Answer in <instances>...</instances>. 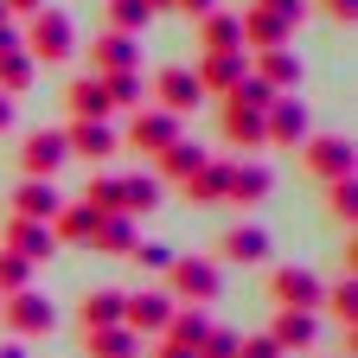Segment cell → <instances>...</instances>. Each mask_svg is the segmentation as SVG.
<instances>
[{
    "label": "cell",
    "mask_w": 358,
    "mask_h": 358,
    "mask_svg": "<svg viewBox=\"0 0 358 358\" xmlns=\"http://www.w3.org/2000/svg\"><path fill=\"white\" fill-rule=\"evenodd\" d=\"M217 288H224V275H217L211 256H173V262H166V294H173L179 307H211Z\"/></svg>",
    "instance_id": "7a4b0ae2"
},
{
    "label": "cell",
    "mask_w": 358,
    "mask_h": 358,
    "mask_svg": "<svg viewBox=\"0 0 358 358\" xmlns=\"http://www.w3.org/2000/svg\"><path fill=\"white\" fill-rule=\"evenodd\" d=\"M134 243H141V231H134V217L128 211H103L96 217V231H90V250H103V256H134Z\"/></svg>",
    "instance_id": "ffe728a7"
},
{
    "label": "cell",
    "mask_w": 358,
    "mask_h": 358,
    "mask_svg": "<svg viewBox=\"0 0 358 358\" xmlns=\"http://www.w3.org/2000/svg\"><path fill=\"white\" fill-rule=\"evenodd\" d=\"M141 345L128 327H83V358H141Z\"/></svg>",
    "instance_id": "d4e9b609"
},
{
    "label": "cell",
    "mask_w": 358,
    "mask_h": 358,
    "mask_svg": "<svg viewBox=\"0 0 358 358\" xmlns=\"http://www.w3.org/2000/svg\"><path fill=\"white\" fill-rule=\"evenodd\" d=\"M231 96H237V103H250V109H268V103H275V90H268L262 77H250V71H243V83L231 90Z\"/></svg>",
    "instance_id": "f35d334b"
},
{
    "label": "cell",
    "mask_w": 358,
    "mask_h": 358,
    "mask_svg": "<svg viewBox=\"0 0 358 358\" xmlns=\"http://www.w3.org/2000/svg\"><path fill=\"white\" fill-rule=\"evenodd\" d=\"M237 358H282V345L268 333H250V339H237Z\"/></svg>",
    "instance_id": "60d3db41"
},
{
    "label": "cell",
    "mask_w": 358,
    "mask_h": 358,
    "mask_svg": "<svg viewBox=\"0 0 358 358\" xmlns=\"http://www.w3.org/2000/svg\"><path fill=\"white\" fill-rule=\"evenodd\" d=\"M224 179H231V160H199L179 186H186V205H224Z\"/></svg>",
    "instance_id": "cb8c5ba5"
},
{
    "label": "cell",
    "mask_w": 358,
    "mask_h": 358,
    "mask_svg": "<svg viewBox=\"0 0 358 358\" xmlns=\"http://www.w3.org/2000/svg\"><path fill=\"white\" fill-rule=\"evenodd\" d=\"M148 96H154V109H166V115H192V109L205 103L192 64H160V71L148 77Z\"/></svg>",
    "instance_id": "5b68a950"
},
{
    "label": "cell",
    "mask_w": 358,
    "mask_h": 358,
    "mask_svg": "<svg viewBox=\"0 0 358 358\" xmlns=\"http://www.w3.org/2000/svg\"><path fill=\"white\" fill-rule=\"evenodd\" d=\"M320 294H327V282L313 275V268H301V262H282V268H268V301H275V307L320 313Z\"/></svg>",
    "instance_id": "277c9868"
},
{
    "label": "cell",
    "mask_w": 358,
    "mask_h": 358,
    "mask_svg": "<svg viewBox=\"0 0 358 358\" xmlns=\"http://www.w3.org/2000/svg\"><path fill=\"white\" fill-rule=\"evenodd\" d=\"M243 71H250V52H199V64H192L199 96L224 103V96H231V90L243 83Z\"/></svg>",
    "instance_id": "ba28073f"
},
{
    "label": "cell",
    "mask_w": 358,
    "mask_h": 358,
    "mask_svg": "<svg viewBox=\"0 0 358 358\" xmlns=\"http://www.w3.org/2000/svg\"><path fill=\"white\" fill-rule=\"evenodd\" d=\"M199 358H237V333L211 327V333H205V345H199Z\"/></svg>",
    "instance_id": "ab89813d"
},
{
    "label": "cell",
    "mask_w": 358,
    "mask_h": 358,
    "mask_svg": "<svg viewBox=\"0 0 358 358\" xmlns=\"http://www.w3.org/2000/svg\"><path fill=\"white\" fill-rule=\"evenodd\" d=\"M20 288H32V262L13 256V250H0V294H20Z\"/></svg>",
    "instance_id": "d590c367"
},
{
    "label": "cell",
    "mask_w": 358,
    "mask_h": 358,
    "mask_svg": "<svg viewBox=\"0 0 358 358\" xmlns=\"http://www.w3.org/2000/svg\"><path fill=\"white\" fill-rule=\"evenodd\" d=\"M13 38H20V32H13V13L0 7V45H13Z\"/></svg>",
    "instance_id": "bcb514c9"
},
{
    "label": "cell",
    "mask_w": 358,
    "mask_h": 358,
    "mask_svg": "<svg viewBox=\"0 0 358 358\" xmlns=\"http://www.w3.org/2000/svg\"><path fill=\"white\" fill-rule=\"evenodd\" d=\"M148 358H199V352H186V345H173V339H154V352Z\"/></svg>",
    "instance_id": "7bdbcfd3"
},
{
    "label": "cell",
    "mask_w": 358,
    "mask_h": 358,
    "mask_svg": "<svg viewBox=\"0 0 358 358\" xmlns=\"http://www.w3.org/2000/svg\"><path fill=\"white\" fill-rule=\"evenodd\" d=\"M205 333H211V320H205V307H173V320H166V333H160V339H173V345H186V352H199V345H205Z\"/></svg>",
    "instance_id": "f546056e"
},
{
    "label": "cell",
    "mask_w": 358,
    "mask_h": 358,
    "mask_svg": "<svg viewBox=\"0 0 358 358\" xmlns=\"http://www.w3.org/2000/svg\"><path fill=\"white\" fill-rule=\"evenodd\" d=\"M0 7H7V13H26V20H32V13L45 7V0H0Z\"/></svg>",
    "instance_id": "f6af8a7d"
},
{
    "label": "cell",
    "mask_w": 358,
    "mask_h": 358,
    "mask_svg": "<svg viewBox=\"0 0 358 358\" xmlns=\"http://www.w3.org/2000/svg\"><path fill=\"white\" fill-rule=\"evenodd\" d=\"M327 211H333L339 224H358V173H345V179H327Z\"/></svg>",
    "instance_id": "836d02e7"
},
{
    "label": "cell",
    "mask_w": 358,
    "mask_h": 358,
    "mask_svg": "<svg viewBox=\"0 0 358 358\" xmlns=\"http://www.w3.org/2000/svg\"><path fill=\"white\" fill-rule=\"evenodd\" d=\"M199 52H243V20L224 7L199 13Z\"/></svg>",
    "instance_id": "7402d4cb"
},
{
    "label": "cell",
    "mask_w": 358,
    "mask_h": 358,
    "mask_svg": "<svg viewBox=\"0 0 358 358\" xmlns=\"http://www.w3.org/2000/svg\"><path fill=\"white\" fill-rule=\"evenodd\" d=\"M13 128V96H0V134Z\"/></svg>",
    "instance_id": "7dc6e473"
},
{
    "label": "cell",
    "mask_w": 358,
    "mask_h": 358,
    "mask_svg": "<svg viewBox=\"0 0 358 358\" xmlns=\"http://www.w3.org/2000/svg\"><path fill=\"white\" fill-rule=\"evenodd\" d=\"M173 307H179V301H173L166 288H141V294L122 301V327H128L134 339H160L166 320H173Z\"/></svg>",
    "instance_id": "8992f818"
},
{
    "label": "cell",
    "mask_w": 358,
    "mask_h": 358,
    "mask_svg": "<svg viewBox=\"0 0 358 358\" xmlns=\"http://www.w3.org/2000/svg\"><path fill=\"white\" fill-rule=\"evenodd\" d=\"M154 13L141 7V0H109V32H141Z\"/></svg>",
    "instance_id": "8d00e7d4"
},
{
    "label": "cell",
    "mask_w": 358,
    "mask_h": 358,
    "mask_svg": "<svg viewBox=\"0 0 358 358\" xmlns=\"http://www.w3.org/2000/svg\"><path fill=\"white\" fill-rule=\"evenodd\" d=\"M103 90H109V103H115V109L148 103V77H141V71H109V77H103Z\"/></svg>",
    "instance_id": "e575fe53"
},
{
    "label": "cell",
    "mask_w": 358,
    "mask_h": 358,
    "mask_svg": "<svg viewBox=\"0 0 358 358\" xmlns=\"http://www.w3.org/2000/svg\"><path fill=\"white\" fill-rule=\"evenodd\" d=\"M217 134H224V141H231L237 154H256V148H268L262 109H250V103H237V96H224V103H217Z\"/></svg>",
    "instance_id": "30bf717a"
},
{
    "label": "cell",
    "mask_w": 358,
    "mask_h": 358,
    "mask_svg": "<svg viewBox=\"0 0 358 358\" xmlns=\"http://www.w3.org/2000/svg\"><path fill=\"white\" fill-rule=\"evenodd\" d=\"M7 205H13V217H38V224H52V211H58L64 199H58V186H52V179H20Z\"/></svg>",
    "instance_id": "603a6c76"
},
{
    "label": "cell",
    "mask_w": 358,
    "mask_h": 358,
    "mask_svg": "<svg viewBox=\"0 0 358 358\" xmlns=\"http://www.w3.org/2000/svg\"><path fill=\"white\" fill-rule=\"evenodd\" d=\"M32 77H38V64L20 52V38H13V45H0V96H26Z\"/></svg>",
    "instance_id": "83f0119b"
},
{
    "label": "cell",
    "mask_w": 358,
    "mask_h": 358,
    "mask_svg": "<svg viewBox=\"0 0 358 358\" xmlns=\"http://www.w3.org/2000/svg\"><path fill=\"white\" fill-rule=\"evenodd\" d=\"M320 307L333 313V320H339L345 333H358V275H339V282L320 294Z\"/></svg>",
    "instance_id": "1f68e13d"
},
{
    "label": "cell",
    "mask_w": 358,
    "mask_h": 358,
    "mask_svg": "<svg viewBox=\"0 0 358 358\" xmlns=\"http://www.w3.org/2000/svg\"><path fill=\"white\" fill-rule=\"evenodd\" d=\"M0 320H7L13 339H45L58 327V307L45 301L38 288H20V294H0Z\"/></svg>",
    "instance_id": "3957f363"
},
{
    "label": "cell",
    "mask_w": 358,
    "mask_h": 358,
    "mask_svg": "<svg viewBox=\"0 0 358 358\" xmlns=\"http://www.w3.org/2000/svg\"><path fill=\"white\" fill-rule=\"evenodd\" d=\"M122 288H90L77 301V327H122Z\"/></svg>",
    "instance_id": "484cf974"
},
{
    "label": "cell",
    "mask_w": 358,
    "mask_h": 358,
    "mask_svg": "<svg viewBox=\"0 0 358 358\" xmlns=\"http://www.w3.org/2000/svg\"><path fill=\"white\" fill-rule=\"evenodd\" d=\"M134 32H96L90 45V77H109V71H134Z\"/></svg>",
    "instance_id": "44dd1931"
},
{
    "label": "cell",
    "mask_w": 358,
    "mask_h": 358,
    "mask_svg": "<svg viewBox=\"0 0 358 358\" xmlns=\"http://www.w3.org/2000/svg\"><path fill=\"white\" fill-rule=\"evenodd\" d=\"M179 141V115H166V109H134V122L122 128V148H134V154H166Z\"/></svg>",
    "instance_id": "9c48e42d"
},
{
    "label": "cell",
    "mask_w": 358,
    "mask_h": 358,
    "mask_svg": "<svg viewBox=\"0 0 358 358\" xmlns=\"http://www.w3.org/2000/svg\"><path fill=\"white\" fill-rule=\"evenodd\" d=\"M199 160H211V154H205L199 141H186V134H179V141H173L166 154H154V166H160L154 179H160V186H166V179H186V173H192Z\"/></svg>",
    "instance_id": "4dcf8cb0"
},
{
    "label": "cell",
    "mask_w": 358,
    "mask_h": 358,
    "mask_svg": "<svg viewBox=\"0 0 358 358\" xmlns=\"http://www.w3.org/2000/svg\"><path fill=\"white\" fill-rule=\"evenodd\" d=\"M141 7H148V13H160V7H173V0H141Z\"/></svg>",
    "instance_id": "681fc988"
},
{
    "label": "cell",
    "mask_w": 358,
    "mask_h": 358,
    "mask_svg": "<svg viewBox=\"0 0 358 358\" xmlns=\"http://www.w3.org/2000/svg\"><path fill=\"white\" fill-rule=\"evenodd\" d=\"M173 7H179V13H192V20H199V13H211V7H217V0H173Z\"/></svg>",
    "instance_id": "ee69618b"
},
{
    "label": "cell",
    "mask_w": 358,
    "mask_h": 358,
    "mask_svg": "<svg viewBox=\"0 0 358 358\" xmlns=\"http://www.w3.org/2000/svg\"><path fill=\"white\" fill-rule=\"evenodd\" d=\"M0 358H26V339H7V345H0Z\"/></svg>",
    "instance_id": "c3c4849f"
},
{
    "label": "cell",
    "mask_w": 358,
    "mask_h": 358,
    "mask_svg": "<svg viewBox=\"0 0 358 358\" xmlns=\"http://www.w3.org/2000/svg\"><path fill=\"white\" fill-rule=\"evenodd\" d=\"M77 205H90V211H122V173H90V186H83V199Z\"/></svg>",
    "instance_id": "d6a6232c"
},
{
    "label": "cell",
    "mask_w": 358,
    "mask_h": 358,
    "mask_svg": "<svg viewBox=\"0 0 358 358\" xmlns=\"http://www.w3.org/2000/svg\"><path fill=\"white\" fill-rule=\"evenodd\" d=\"M64 148H71V154H83L90 166H103V160H115V154H122V134H115L109 122H71V128H64Z\"/></svg>",
    "instance_id": "e0dca14e"
},
{
    "label": "cell",
    "mask_w": 358,
    "mask_h": 358,
    "mask_svg": "<svg viewBox=\"0 0 358 358\" xmlns=\"http://www.w3.org/2000/svg\"><path fill=\"white\" fill-rule=\"evenodd\" d=\"M90 231H96V211H90V205L64 199V205L52 211V237H58V250H64V243H90Z\"/></svg>",
    "instance_id": "4316f807"
},
{
    "label": "cell",
    "mask_w": 358,
    "mask_h": 358,
    "mask_svg": "<svg viewBox=\"0 0 358 358\" xmlns=\"http://www.w3.org/2000/svg\"><path fill=\"white\" fill-rule=\"evenodd\" d=\"M268 250H275V243H268L262 224H231V231L217 237V256L211 262H243V268H256V262H268Z\"/></svg>",
    "instance_id": "2e32d148"
},
{
    "label": "cell",
    "mask_w": 358,
    "mask_h": 358,
    "mask_svg": "<svg viewBox=\"0 0 358 358\" xmlns=\"http://www.w3.org/2000/svg\"><path fill=\"white\" fill-rule=\"evenodd\" d=\"M64 109H71V122H109V115H115L103 77H71V83H64Z\"/></svg>",
    "instance_id": "d6986e66"
},
{
    "label": "cell",
    "mask_w": 358,
    "mask_h": 358,
    "mask_svg": "<svg viewBox=\"0 0 358 358\" xmlns=\"http://www.w3.org/2000/svg\"><path fill=\"white\" fill-rule=\"evenodd\" d=\"M64 160H71L64 128H32L26 141H20V179H52Z\"/></svg>",
    "instance_id": "8fae6325"
},
{
    "label": "cell",
    "mask_w": 358,
    "mask_h": 358,
    "mask_svg": "<svg viewBox=\"0 0 358 358\" xmlns=\"http://www.w3.org/2000/svg\"><path fill=\"white\" fill-rule=\"evenodd\" d=\"M173 256H179V250H166V243H148V237H141V243H134V256H128V262H141L148 275H166V262H173Z\"/></svg>",
    "instance_id": "74e56055"
},
{
    "label": "cell",
    "mask_w": 358,
    "mask_h": 358,
    "mask_svg": "<svg viewBox=\"0 0 358 358\" xmlns=\"http://www.w3.org/2000/svg\"><path fill=\"white\" fill-rule=\"evenodd\" d=\"M262 128H268V148H301L307 134H313V122H307V103L301 96H275L262 109Z\"/></svg>",
    "instance_id": "7c38bea8"
},
{
    "label": "cell",
    "mask_w": 358,
    "mask_h": 358,
    "mask_svg": "<svg viewBox=\"0 0 358 358\" xmlns=\"http://www.w3.org/2000/svg\"><path fill=\"white\" fill-rule=\"evenodd\" d=\"M0 250H13V256H26L38 268V262L58 256V237H52V224H38V217H7V243Z\"/></svg>",
    "instance_id": "9a60e30c"
},
{
    "label": "cell",
    "mask_w": 358,
    "mask_h": 358,
    "mask_svg": "<svg viewBox=\"0 0 358 358\" xmlns=\"http://www.w3.org/2000/svg\"><path fill=\"white\" fill-rule=\"evenodd\" d=\"M268 186H275V173L262 160H231V179H224V205H262Z\"/></svg>",
    "instance_id": "ac0fdd59"
},
{
    "label": "cell",
    "mask_w": 358,
    "mask_h": 358,
    "mask_svg": "<svg viewBox=\"0 0 358 358\" xmlns=\"http://www.w3.org/2000/svg\"><path fill=\"white\" fill-rule=\"evenodd\" d=\"M160 199H166V186H160L154 173H122V211H128V217H141V211H154Z\"/></svg>",
    "instance_id": "f1b7e54d"
},
{
    "label": "cell",
    "mask_w": 358,
    "mask_h": 358,
    "mask_svg": "<svg viewBox=\"0 0 358 358\" xmlns=\"http://www.w3.org/2000/svg\"><path fill=\"white\" fill-rule=\"evenodd\" d=\"M268 339L282 345V358H301V352L320 345V320H313V313H301V307H275V320H268Z\"/></svg>",
    "instance_id": "4fadbf2b"
},
{
    "label": "cell",
    "mask_w": 358,
    "mask_h": 358,
    "mask_svg": "<svg viewBox=\"0 0 358 358\" xmlns=\"http://www.w3.org/2000/svg\"><path fill=\"white\" fill-rule=\"evenodd\" d=\"M313 7H320L327 20H339V26H345V20H358V0H313Z\"/></svg>",
    "instance_id": "b9f144b4"
},
{
    "label": "cell",
    "mask_w": 358,
    "mask_h": 358,
    "mask_svg": "<svg viewBox=\"0 0 358 358\" xmlns=\"http://www.w3.org/2000/svg\"><path fill=\"white\" fill-rule=\"evenodd\" d=\"M301 166L313 179H345V173H358V154H352L345 134H307L301 141Z\"/></svg>",
    "instance_id": "52a82bcc"
},
{
    "label": "cell",
    "mask_w": 358,
    "mask_h": 358,
    "mask_svg": "<svg viewBox=\"0 0 358 358\" xmlns=\"http://www.w3.org/2000/svg\"><path fill=\"white\" fill-rule=\"evenodd\" d=\"M20 52L32 64H64V58H77V26H71V13L64 7H38L26 20V32H20Z\"/></svg>",
    "instance_id": "6da1fadb"
},
{
    "label": "cell",
    "mask_w": 358,
    "mask_h": 358,
    "mask_svg": "<svg viewBox=\"0 0 358 358\" xmlns=\"http://www.w3.org/2000/svg\"><path fill=\"white\" fill-rule=\"evenodd\" d=\"M250 77H262L275 96H301V52L275 45V52H250Z\"/></svg>",
    "instance_id": "5bb4252c"
}]
</instances>
